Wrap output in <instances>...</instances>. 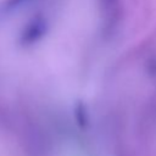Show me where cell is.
<instances>
[{
	"label": "cell",
	"instance_id": "obj_1",
	"mask_svg": "<svg viewBox=\"0 0 156 156\" xmlns=\"http://www.w3.org/2000/svg\"><path fill=\"white\" fill-rule=\"evenodd\" d=\"M49 30V23L46 17L37 15L32 17L22 28L18 41L22 46H32L40 41Z\"/></svg>",
	"mask_w": 156,
	"mask_h": 156
},
{
	"label": "cell",
	"instance_id": "obj_3",
	"mask_svg": "<svg viewBox=\"0 0 156 156\" xmlns=\"http://www.w3.org/2000/svg\"><path fill=\"white\" fill-rule=\"evenodd\" d=\"M28 1H30V0H5L4 1V9L5 10H13V9H17V7H20L21 5H23V4H27Z\"/></svg>",
	"mask_w": 156,
	"mask_h": 156
},
{
	"label": "cell",
	"instance_id": "obj_4",
	"mask_svg": "<svg viewBox=\"0 0 156 156\" xmlns=\"http://www.w3.org/2000/svg\"><path fill=\"white\" fill-rule=\"evenodd\" d=\"M116 1L117 0H101V5H104L105 7H110V6L115 5Z\"/></svg>",
	"mask_w": 156,
	"mask_h": 156
},
{
	"label": "cell",
	"instance_id": "obj_2",
	"mask_svg": "<svg viewBox=\"0 0 156 156\" xmlns=\"http://www.w3.org/2000/svg\"><path fill=\"white\" fill-rule=\"evenodd\" d=\"M76 116H80V118L77 117L78 124H79L80 127H85L87 123H88V118H87V112H85V110H84V105L79 104V105L77 106V108H76Z\"/></svg>",
	"mask_w": 156,
	"mask_h": 156
}]
</instances>
